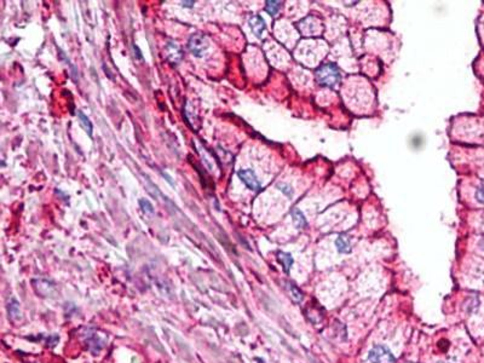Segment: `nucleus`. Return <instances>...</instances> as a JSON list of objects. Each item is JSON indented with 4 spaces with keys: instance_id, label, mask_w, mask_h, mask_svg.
I'll list each match as a JSON object with an SVG mask.
<instances>
[{
    "instance_id": "obj_1",
    "label": "nucleus",
    "mask_w": 484,
    "mask_h": 363,
    "mask_svg": "<svg viewBox=\"0 0 484 363\" xmlns=\"http://www.w3.org/2000/svg\"><path fill=\"white\" fill-rule=\"evenodd\" d=\"M315 75L317 83L327 88H334L341 79L340 72L334 63H324L320 66Z\"/></svg>"
},
{
    "instance_id": "obj_2",
    "label": "nucleus",
    "mask_w": 484,
    "mask_h": 363,
    "mask_svg": "<svg viewBox=\"0 0 484 363\" xmlns=\"http://www.w3.org/2000/svg\"><path fill=\"white\" fill-rule=\"evenodd\" d=\"M81 338L88 351L92 354H98L107 345V337L104 336V333H99L94 328H85L81 333Z\"/></svg>"
},
{
    "instance_id": "obj_3",
    "label": "nucleus",
    "mask_w": 484,
    "mask_h": 363,
    "mask_svg": "<svg viewBox=\"0 0 484 363\" xmlns=\"http://www.w3.org/2000/svg\"><path fill=\"white\" fill-rule=\"evenodd\" d=\"M210 44H208L207 38L204 34H200V33H196V34H193L189 38L188 41V49L190 50V52L196 57H201L204 56L206 52V50L208 49Z\"/></svg>"
},
{
    "instance_id": "obj_4",
    "label": "nucleus",
    "mask_w": 484,
    "mask_h": 363,
    "mask_svg": "<svg viewBox=\"0 0 484 363\" xmlns=\"http://www.w3.org/2000/svg\"><path fill=\"white\" fill-rule=\"evenodd\" d=\"M368 360L372 363H395L396 359L386 346L378 345L373 348L368 355Z\"/></svg>"
},
{
    "instance_id": "obj_5",
    "label": "nucleus",
    "mask_w": 484,
    "mask_h": 363,
    "mask_svg": "<svg viewBox=\"0 0 484 363\" xmlns=\"http://www.w3.org/2000/svg\"><path fill=\"white\" fill-rule=\"evenodd\" d=\"M33 287H34L35 292L43 298H51L56 294V286H55V283L52 281L46 280V278L33 280Z\"/></svg>"
},
{
    "instance_id": "obj_6",
    "label": "nucleus",
    "mask_w": 484,
    "mask_h": 363,
    "mask_svg": "<svg viewBox=\"0 0 484 363\" xmlns=\"http://www.w3.org/2000/svg\"><path fill=\"white\" fill-rule=\"evenodd\" d=\"M239 178L246 184V186L248 189H251L253 191H258L260 189V182L255 176L254 171L252 170H240L238 172Z\"/></svg>"
},
{
    "instance_id": "obj_7",
    "label": "nucleus",
    "mask_w": 484,
    "mask_h": 363,
    "mask_svg": "<svg viewBox=\"0 0 484 363\" xmlns=\"http://www.w3.org/2000/svg\"><path fill=\"white\" fill-rule=\"evenodd\" d=\"M166 52H167V60L171 63L178 64L182 61L183 54L182 50L178 47V45L173 41H169V43L166 45Z\"/></svg>"
},
{
    "instance_id": "obj_8",
    "label": "nucleus",
    "mask_w": 484,
    "mask_h": 363,
    "mask_svg": "<svg viewBox=\"0 0 484 363\" xmlns=\"http://www.w3.org/2000/svg\"><path fill=\"white\" fill-rule=\"evenodd\" d=\"M249 27H251L252 32L257 38H261L264 30H265V21L260 17V16H252L249 18Z\"/></svg>"
},
{
    "instance_id": "obj_9",
    "label": "nucleus",
    "mask_w": 484,
    "mask_h": 363,
    "mask_svg": "<svg viewBox=\"0 0 484 363\" xmlns=\"http://www.w3.org/2000/svg\"><path fill=\"white\" fill-rule=\"evenodd\" d=\"M7 312H9V317L12 321H18L22 318V311L19 303L15 298H11L7 303Z\"/></svg>"
},
{
    "instance_id": "obj_10",
    "label": "nucleus",
    "mask_w": 484,
    "mask_h": 363,
    "mask_svg": "<svg viewBox=\"0 0 484 363\" xmlns=\"http://www.w3.org/2000/svg\"><path fill=\"white\" fill-rule=\"evenodd\" d=\"M336 248L340 253H350L351 252V242H350V237L346 234H340L335 241Z\"/></svg>"
},
{
    "instance_id": "obj_11",
    "label": "nucleus",
    "mask_w": 484,
    "mask_h": 363,
    "mask_svg": "<svg viewBox=\"0 0 484 363\" xmlns=\"http://www.w3.org/2000/svg\"><path fill=\"white\" fill-rule=\"evenodd\" d=\"M292 219H293L294 225H296L298 229H303L308 225L307 218H305L304 214H303V212L298 208H294L293 211H292Z\"/></svg>"
},
{
    "instance_id": "obj_12",
    "label": "nucleus",
    "mask_w": 484,
    "mask_h": 363,
    "mask_svg": "<svg viewBox=\"0 0 484 363\" xmlns=\"http://www.w3.org/2000/svg\"><path fill=\"white\" fill-rule=\"evenodd\" d=\"M277 259H279L281 265H282L285 272L288 273L289 270H291L292 265H293V258H292L291 254L286 252H279L277 253Z\"/></svg>"
},
{
    "instance_id": "obj_13",
    "label": "nucleus",
    "mask_w": 484,
    "mask_h": 363,
    "mask_svg": "<svg viewBox=\"0 0 484 363\" xmlns=\"http://www.w3.org/2000/svg\"><path fill=\"white\" fill-rule=\"evenodd\" d=\"M78 118H79L80 126L84 128L85 132L87 133L88 136L92 137V124H91L90 119H88L82 111H78Z\"/></svg>"
},
{
    "instance_id": "obj_14",
    "label": "nucleus",
    "mask_w": 484,
    "mask_h": 363,
    "mask_svg": "<svg viewBox=\"0 0 484 363\" xmlns=\"http://www.w3.org/2000/svg\"><path fill=\"white\" fill-rule=\"evenodd\" d=\"M287 290H288V293H289V295H291L292 299L296 301V303H300V301L303 300V292L294 283H292V282H288Z\"/></svg>"
},
{
    "instance_id": "obj_15",
    "label": "nucleus",
    "mask_w": 484,
    "mask_h": 363,
    "mask_svg": "<svg viewBox=\"0 0 484 363\" xmlns=\"http://www.w3.org/2000/svg\"><path fill=\"white\" fill-rule=\"evenodd\" d=\"M281 7V2L280 1H275V0H268L265 2V11L269 13L270 16L277 15Z\"/></svg>"
},
{
    "instance_id": "obj_16",
    "label": "nucleus",
    "mask_w": 484,
    "mask_h": 363,
    "mask_svg": "<svg viewBox=\"0 0 484 363\" xmlns=\"http://www.w3.org/2000/svg\"><path fill=\"white\" fill-rule=\"evenodd\" d=\"M140 205H141L142 209H143L146 213H150V214L154 213V206L152 205V202H150L149 200H147V199L140 200Z\"/></svg>"
},
{
    "instance_id": "obj_17",
    "label": "nucleus",
    "mask_w": 484,
    "mask_h": 363,
    "mask_svg": "<svg viewBox=\"0 0 484 363\" xmlns=\"http://www.w3.org/2000/svg\"><path fill=\"white\" fill-rule=\"evenodd\" d=\"M476 197H477V200L480 201V202L484 203V186H480V188L477 189V191H476Z\"/></svg>"
},
{
    "instance_id": "obj_18",
    "label": "nucleus",
    "mask_w": 484,
    "mask_h": 363,
    "mask_svg": "<svg viewBox=\"0 0 484 363\" xmlns=\"http://www.w3.org/2000/svg\"><path fill=\"white\" fill-rule=\"evenodd\" d=\"M277 188H280V190H282L283 192H285L286 195H288V196H291V195H292V189L289 188V186H287V185H283V184H279V185H277Z\"/></svg>"
},
{
    "instance_id": "obj_19",
    "label": "nucleus",
    "mask_w": 484,
    "mask_h": 363,
    "mask_svg": "<svg viewBox=\"0 0 484 363\" xmlns=\"http://www.w3.org/2000/svg\"><path fill=\"white\" fill-rule=\"evenodd\" d=\"M182 5L184 7H191L194 5V1H183Z\"/></svg>"
}]
</instances>
